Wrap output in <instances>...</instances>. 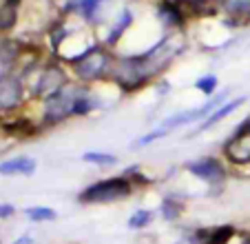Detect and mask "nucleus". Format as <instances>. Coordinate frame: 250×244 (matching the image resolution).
I'll list each match as a JSON object with an SVG mask.
<instances>
[{"label": "nucleus", "instance_id": "20e7f679", "mask_svg": "<svg viewBox=\"0 0 250 244\" xmlns=\"http://www.w3.org/2000/svg\"><path fill=\"white\" fill-rule=\"evenodd\" d=\"M182 169H184L190 178H195L197 182H202L204 187L208 189L206 191L208 197L222 195V193L226 191V184L232 175L228 162L219 153H206V155H199V158H193V160H188V162H184Z\"/></svg>", "mask_w": 250, "mask_h": 244}, {"label": "nucleus", "instance_id": "4be33fe9", "mask_svg": "<svg viewBox=\"0 0 250 244\" xmlns=\"http://www.w3.org/2000/svg\"><path fill=\"white\" fill-rule=\"evenodd\" d=\"M20 11L22 9H14V7H7L0 2V33L7 36L11 33L20 23Z\"/></svg>", "mask_w": 250, "mask_h": 244}, {"label": "nucleus", "instance_id": "6e6552de", "mask_svg": "<svg viewBox=\"0 0 250 244\" xmlns=\"http://www.w3.org/2000/svg\"><path fill=\"white\" fill-rule=\"evenodd\" d=\"M31 107L29 91L18 69L0 73V116L18 113Z\"/></svg>", "mask_w": 250, "mask_h": 244}, {"label": "nucleus", "instance_id": "f03ea898", "mask_svg": "<svg viewBox=\"0 0 250 244\" xmlns=\"http://www.w3.org/2000/svg\"><path fill=\"white\" fill-rule=\"evenodd\" d=\"M115 58H118V51H113L100 40H95L84 51L69 58L64 65L69 67L71 78L76 82L89 87H102L109 85V75L115 65Z\"/></svg>", "mask_w": 250, "mask_h": 244}, {"label": "nucleus", "instance_id": "f8f14e48", "mask_svg": "<svg viewBox=\"0 0 250 244\" xmlns=\"http://www.w3.org/2000/svg\"><path fill=\"white\" fill-rule=\"evenodd\" d=\"M212 7H215V14L222 16L224 27H250V0H212Z\"/></svg>", "mask_w": 250, "mask_h": 244}, {"label": "nucleus", "instance_id": "0eeeda50", "mask_svg": "<svg viewBox=\"0 0 250 244\" xmlns=\"http://www.w3.org/2000/svg\"><path fill=\"white\" fill-rule=\"evenodd\" d=\"M113 0H62L58 5V11L64 16H78L91 31L98 33L106 27L109 7Z\"/></svg>", "mask_w": 250, "mask_h": 244}, {"label": "nucleus", "instance_id": "5701e85b", "mask_svg": "<svg viewBox=\"0 0 250 244\" xmlns=\"http://www.w3.org/2000/svg\"><path fill=\"white\" fill-rule=\"evenodd\" d=\"M153 91H155V96H157L160 100H164L166 96H168L170 91H173V87H170V82L166 80V75H164V78H160V80L155 82V85H153Z\"/></svg>", "mask_w": 250, "mask_h": 244}, {"label": "nucleus", "instance_id": "a211bd4d", "mask_svg": "<svg viewBox=\"0 0 250 244\" xmlns=\"http://www.w3.org/2000/svg\"><path fill=\"white\" fill-rule=\"evenodd\" d=\"M241 229L235 222H224V224H215L208 231V244H230L235 238H239Z\"/></svg>", "mask_w": 250, "mask_h": 244}, {"label": "nucleus", "instance_id": "9d476101", "mask_svg": "<svg viewBox=\"0 0 250 244\" xmlns=\"http://www.w3.org/2000/svg\"><path fill=\"white\" fill-rule=\"evenodd\" d=\"M155 20L162 33H186L193 18L177 0H155Z\"/></svg>", "mask_w": 250, "mask_h": 244}, {"label": "nucleus", "instance_id": "9b49d317", "mask_svg": "<svg viewBox=\"0 0 250 244\" xmlns=\"http://www.w3.org/2000/svg\"><path fill=\"white\" fill-rule=\"evenodd\" d=\"M133 24H135V11L128 5H124L122 9H118L113 20L104 27V31L98 33L100 43L106 45V47L113 49V51H120V45L124 43V36L133 29Z\"/></svg>", "mask_w": 250, "mask_h": 244}, {"label": "nucleus", "instance_id": "aec40b11", "mask_svg": "<svg viewBox=\"0 0 250 244\" xmlns=\"http://www.w3.org/2000/svg\"><path fill=\"white\" fill-rule=\"evenodd\" d=\"M120 173L126 175V178L135 184L137 191H140V189H148V187H153V184H155V178H153V175H148L146 169H144L142 165H128V167H124Z\"/></svg>", "mask_w": 250, "mask_h": 244}, {"label": "nucleus", "instance_id": "f257e3e1", "mask_svg": "<svg viewBox=\"0 0 250 244\" xmlns=\"http://www.w3.org/2000/svg\"><path fill=\"white\" fill-rule=\"evenodd\" d=\"M157 80H160V75L148 65V60L144 58L142 51H133V53L118 51L115 65L109 75V85L113 87L122 98L137 96L140 91L153 87Z\"/></svg>", "mask_w": 250, "mask_h": 244}, {"label": "nucleus", "instance_id": "dca6fc26", "mask_svg": "<svg viewBox=\"0 0 250 244\" xmlns=\"http://www.w3.org/2000/svg\"><path fill=\"white\" fill-rule=\"evenodd\" d=\"M157 220V211L148 207H137L131 216L126 218V229L135 231V233H142V231H148Z\"/></svg>", "mask_w": 250, "mask_h": 244}, {"label": "nucleus", "instance_id": "2eb2a0df", "mask_svg": "<svg viewBox=\"0 0 250 244\" xmlns=\"http://www.w3.org/2000/svg\"><path fill=\"white\" fill-rule=\"evenodd\" d=\"M38 171V160L31 155H11L0 160V175L2 178H31Z\"/></svg>", "mask_w": 250, "mask_h": 244}, {"label": "nucleus", "instance_id": "39448f33", "mask_svg": "<svg viewBox=\"0 0 250 244\" xmlns=\"http://www.w3.org/2000/svg\"><path fill=\"white\" fill-rule=\"evenodd\" d=\"M78 91H80V82L71 80L64 89L56 91L53 96L44 98L42 102L31 104V107L38 109V120L42 124L44 133L58 129L62 124H66L69 120H73V109H76V100H78Z\"/></svg>", "mask_w": 250, "mask_h": 244}, {"label": "nucleus", "instance_id": "ddd939ff", "mask_svg": "<svg viewBox=\"0 0 250 244\" xmlns=\"http://www.w3.org/2000/svg\"><path fill=\"white\" fill-rule=\"evenodd\" d=\"M246 102H248V96H232V98L226 100V102H224L219 109H215V111H212L204 122H199L197 127L190 129L188 136H186V140H193V138H197V136H202V133L210 131V129L219 127L226 118H230L232 113H237L241 107H246Z\"/></svg>", "mask_w": 250, "mask_h": 244}, {"label": "nucleus", "instance_id": "f3484780", "mask_svg": "<svg viewBox=\"0 0 250 244\" xmlns=\"http://www.w3.org/2000/svg\"><path fill=\"white\" fill-rule=\"evenodd\" d=\"M80 160L84 162V165L98 167V169H111V167L120 165V155L118 153H111V151H98V149L84 151V153L80 155Z\"/></svg>", "mask_w": 250, "mask_h": 244}, {"label": "nucleus", "instance_id": "b1692460", "mask_svg": "<svg viewBox=\"0 0 250 244\" xmlns=\"http://www.w3.org/2000/svg\"><path fill=\"white\" fill-rule=\"evenodd\" d=\"M18 213V207L11 202H0V220H11Z\"/></svg>", "mask_w": 250, "mask_h": 244}, {"label": "nucleus", "instance_id": "412c9836", "mask_svg": "<svg viewBox=\"0 0 250 244\" xmlns=\"http://www.w3.org/2000/svg\"><path fill=\"white\" fill-rule=\"evenodd\" d=\"M193 89L197 91V94H202L204 98H212L215 94H219V75L217 73H204L199 75L197 80L193 82Z\"/></svg>", "mask_w": 250, "mask_h": 244}, {"label": "nucleus", "instance_id": "4468645a", "mask_svg": "<svg viewBox=\"0 0 250 244\" xmlns=\"http://www.w3.org/2000/svg\"><path fill=\"white\" fill-rule=\"evenodd\" d=\"M155 211H157V218L162 222H166V224H180L184 220L188 207H186V200L180 193H164L160 197V204H157Z\"/></svg>", "mask_w": 250, "mask_h": 244}, {"label": "nucleus", "instance_id": "7ed1b4c3", "mask_svg": "<svg viewBox=\"0 0 250 244\" xmlns=\"http://www.w3.org/2000/svg\"><path fill=\"white\" fill-rule=\"evenodd\" d=\"M135 184L126 178V175H106L95 182H89L82 187L76 195V202L82 207H106V204H118V202H126L135 195Z\"/></svg>", "mask_w": 250, "mask_h": 244}, {"label": "nucleus", "instance_id": "1a4fd4ad", "mask_svg": "<svg viewBox=\"0 0 250 244\" xmlns=\"http://www.w3.org/2000/svg\"><path fill=\"white\" fill-rule=\"evenodd\" d=\"M0 133L5 138H14V140H31L44 133L42 124H40L38 116H29L27 109L18 113H7L0 116Z\"/></svg>", "mask_w": 250, "mask_h": 244}, {"label": "nucleus", "instance_id": "cd10ccee", "mask_svg": "<svg viewBox=\"0 0 250 244\" xmlns=\"http://www.w3.org/2000/svg\"><path fill=\"white\" fill-rule=\"evenodd\" d=\"M0 244H2V242H0Z\"/></svg>", "mask_w": 250, "mask_h": 244}, {"label": "nucleus", "instance_id": "6ab92c4d", "mask_svg": "<svg viewBox=\"0 0 250 244\" xmlns=\"http://www.w3.org/2000/svg\"><path fill=\"white\" fill-rule=\"evenodd\" d=\"M22 216L27 218L31 224H47V222L58 220V211L53 207H47V204H33V207H27L22 211Z\"/></svg>", "mask_w": 250, "mask_h": 244}, {"label": "nucleus", "instance_id": "bb28decb", "mask_svg": "<svg viewBox=\"0 0 250 244\" xmlns=\"http://www.w3.org/2000/svg\"><path fill=\"white\" fill-rule=\"evenodd\" d=\"M124 2H140V0H124Z\"/></svg>", "mask_w": 250, "mask_h": 244}, {"label": "nucleus", "instance_id": "a878e982", "mask_svg": "<svg viewBox=\"0 0 250 244\" xmlns=\"http://www.w3.org/2000/svg\"><path fill=\"white\" fill-rule=\"evenodd\" d=\"M239 244H250V229H241V233H239Z\"/></svg>", "mask_w": 250, "mask_h": 244}, {"label": "nucleus", "instance_id": "393cba45", "mask_svg": "<svg viewBox=\"0 0 250 244\" xmlns=\"http://www.w3.org/2000/svg\"><path fill=\"white\" fill-rule=\"evenodd\" d=\"M11 244H36V238H33L31 233H22V235H18Z\"/></svg>", "mask_w": 250, "mask_h": 244}, {"label": "nucleus", "instance_id": "423d86ee", "mask_svg": "<svg viewBox=\"0 0 250 244\" xmlns=\"http://www.w3.org/2000/svg\"><path fill=\"white\" fill-rule=\"evenodd\" d=\"M219 155L228 162L232 175L250 173V113L232 129V133L222 142Z\"/></svg>", "mask_w": 250, "mask_h": 244}]
</instances>
